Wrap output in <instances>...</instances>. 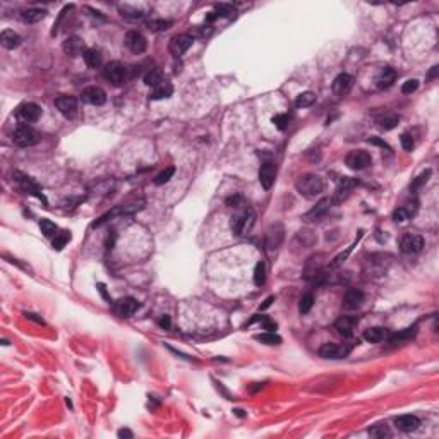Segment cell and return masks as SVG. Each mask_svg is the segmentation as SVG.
Returning a JSON list of instances; mask_svg holds the SVG:
<instances>
[{
  "instance_id": "cell-1",
  "label": "cell",
  "mask_w": 439,
  "mask_h": 439,
  "mask_svg": "<svg viewBox=\"0 0 439 439\" xmlns=\"http://www.w3.org/2000/svg\"><path fill=\"white\" fill-rule=\"evenodd\" d=\"M295 189L305 199H316L322 194L324 190V182L319 175L316 173H305V175H300L295 182Z\"/></svg>"
},
{
  "instance_id": "cell-2",
  "label": "cell",
  "mask_w": 439,
  "mask_h": 439,
  "mask_svg": "<svg viewBox=\"0 0 439 439\" xmlns=\"http://www.w3.org/2000/svg\"><path fill=\"white\" fill-rule=\"evenodd\" d=\"M254 223H256V213L252 211L251 208H247L246 211H242L240 215H237V216L232 218L230 228H232V232H234L235 235L244 237V235H247L252 230Z\"/></svg>"
},
{
  "instance_id": "cell-3",
  "label": "cell",
  "mask_w": 439,
  "mask_h": 439,
  "mask_svg": "<svg viewBox=\"0 0 439 439\" xmlns=\"http://www.w3.org/2000/svg\"><path fill=\"white\" fill-rule=\"evenodd\" d=\"M127 72H129V69H127L122 62L114 60V62H108V64L105 65L103 77L108 81V83L114 84V86H120V84H124L127 81Z\"/></svg>"
},
{
  "instance_id": "cell-4",
  "label": "cell",
  "mask_w": 439,
  "mask_h": 439,
  "mask_svg": "<svg viewBox=\"0 0 439 439\" xmlns=\"http://www.w3.org/2000/svg\"><path fill=\"white\" fill-rule=\"evenodd\" d=\"M12 143L19 147H29L38 143V134L29 126H17L12 134Z\"/></svg>"
},
{
  "instance_id": "cell-5",
  "label": "cell",
  "mask_w": 439,
  "mask_h": 439,
  "mask_svg": "<svg viewBox=\"0 0 439 439\" xmlns=\"http://www.w3.org/2000/svg\"><path fill=\"white\" fill-rule=\"evenodd\" d=\"M345 163H347V166L350 170H364L367 168L369 165L372 163V158L371 154L367 153V151L364 149H353L350 151V153L347 154V158H345Z\"/></svg>"
},
{
  "instance_id": "cell-6",
  "label": "cell",
  "mask_w": 439,
  "mask_h": 439,
  "mask_svg": "<svg viewBox=\"0 0 439 439\" xmlns=\"http://www.w3.org/2000/svg\"><path fill=\"white\" fill-rule=\"evenodd\" d=\"M143 204H145V201H134V203H126V204H120L117 206L115 209H112V211H108L107 215L100 216L98 220L93 223V227H100L102 223H105L108 218H112V216H117V215H132V213L139 211V209L143 208Z\"/></svg>"
},
{
  "instance_id": "cell-7",
  "label": "cell",
  "mask_w": 439,
  "mask_h": 439,
  "mask_svg": "<svg viewBox=\"0 0 439 439\" xmlns=\"http://www.w3.org/2000/svg\"><path fill=\"white\" fill-rule=\"evenodd\" d=\"M400 249L405 254H419L424 249V239L417 234H405L400 242Z\"/></svg>"
},
{
  "instance_id": "cell-8",
  "label": "cell",
  "mask_w": 439,
  "mask_h": 439,
  "mask_svg": "<svg viewBox=\"0 0 439 439\" xmlns=\"http://www.w3.org/2000/svg\"><path fill=\"white\" fill-rule=\"evenodd\" d=\"M192 43H194V38L190 36V34H178V36H173L172 40H170L168 50L173 57H180L192 46Z\"/></svg>"
},
{
  "instance_id": "cell-9",
  "label": "cell",
  "mask_w": 439,
  "mask_h": 439,
  "mask_svg": "<svg viewBox=\"0 0 439 439\" xmlns=\"http://www.w3.org/2000/svg\"><path fill=\"white\" fill-rule=\"evenodd\" d=\"M55 107L65 119H74L77 115V100L74 96H59V98H55Z\"/></svg>"
},
{
  "instance_id": "cell-10",
  "label": "cell",
  "mask_w": 439,
  "mask_h": 439,
  "mask_svg": "<svg viewBox=\"0 0 439 439\" xmlns=\"http://www.w3.org/2000/svg\"><path fill=\"white\" fill-rule=\"evenodd\" d=\"M81 100L88 105H93V107H102V105L107 102V93L98 86H89L86 89H83Z\"/></svg>"
},
{
  "instance_id": "cell-11",
  "label": "cell",
  "mask_w": 439,
  "mask_h": 439,
  "mask_svg": "<svg viewBox=\"0 0 439 439\" xmlns=\"http://www.w3.org/2000/svg\"><path fill=\"white\" fill-rule=\"evenodd\" d=\"M126 46L131 50L132 53L139 55V53H143L146 50L147 41H146V38L139 33V31H129V33L126 34Z\"/></svg>"
},
{
  "instance_id": "cell-12",
  "label": "cell",
  "mask_w": 439,
  "mask_h": 439,
  "mask_svg": "<svg viewBox=\"0 0 439 439\" xmlns=\"http://www.w3.org/2000/svg\"><path fill=\"white\" fill-rule=\"evenodd\" d=\"M275 178H277V166H275V163L271 161L263 163L261 168H259V182H261L263 189L270 190L273 187Z\"/></svg>"
},
{
  "instance_id": "cell-13",
  "label": "cell",
  "mask_w": 439,
  "mask_h": 439,
  "mask_svg": "<svg viewBox=\"0 0 439 439\" xmlns=\"http://www.w3.org/2000/svg\"><path fill=\"white\" fill-rule=\"evenodd\" d=\"M138 309H139L138 300H136V298H132V297H124V298H119L117 302H114L115 314H119V316H122V317L132 316V314H134Z\"/></svg>"
},
{
  "instance_id": "cell-14",
  "label": "cell",
  "mask_w": 439,
  "mask_h": 439,
  "mask_svg": "<svg viewBox=\"0 0 439 439\" xmlns=\"http://www.w3.org/2000/svg\"><path fill=\"white\" fill-rule=\"evenodd\" d=\"M350 352V347H343V345H336V343H324L319 348V355L324 357V359H343V357L348 355Z\"/></svg>"
},
{
  "instance_id": "cell-15",
  "label": "cell",
  "mask_w": 439,
  "mask_h": 439,
  "mask_svg": "<svg viewBox=\"0 0 439 439\" xmlns=\"http://www.w3.org/2000/svg\"><path fill=\"white\" fill-rule=\"evenodd\" d=\"M14 175H15V180H17L19 187L24 190V192L33 194V196H36V197H40V199H43V194H41L40 185H38L36 182L33 180V178L28 177V175H24V173H21V172H15Z\"/></svg>"
},
{
  "instance_id": "cell-16",
  "label": "cell",
  "mask_w": 439,
  "mask_h": 439,
  "mask_svg": "<svg viewBox=\"0 0 439 439\" xmlns=\"http://www.w3.org/2000/svg\"><path fill=\"white\" fill-rule=\"evenodd\" d=\"M62 50H64V53L69 57H79V55H84V52H86L84 41L81 40L79 36H69L67 40L62 43Z\"/></svg>"
},
{
  "instance_id": "cell-17",
  "label": "cell",
  "mask_w": 439,
  "mask_h": 439,
  "mask_svg": "<svg viewBox=\"0 0 439 439\" xmlns=\"http://www.w3.org/2000/svg\"><path fill=\"white\" fill-rule=\"evenodd\" d=\"M357 322H359V319L353 316H341L340 319L335 322V329L340 336L350 338L353 335V329H355Z\"/></svg>"
},
{
  "instance_id": "cell-18",
  "label": "cell",
  "mask_w": 439,
  "mask_h": 439,
  "mask_svg": "<svg viewBox=\"0 0 439 439\" xmlns=\"http://www.w3.org/2000/svg\"><path fill=\"white\" fill-rule=\"evenodd\" d=\"M333 88V93H336V95L343 96L347 95V93H350V89L353 88V77L350 76V74H338V76L335 77V81H333L331 84Z\"/></svg>"
},
{
  "instance_id": "cell-19",
  "label": "cell",
  "mask_w": 439,
  "mask_h": 439,
  "mask_svg": "<svg viewBox=\"0 0 439 439\" xmlns=\"http://www.w3.org/2000/svg\"><path fill=\"white\" fill-rule=\"evenodd\" d=\"M19 117L24 122H38L41 117V107L36 103H24L19 107Z\"/></svg>"
},
{
  "instance_id": "cell-20",
  "label": "cell",
  "mask_w": 439,
  "mask_h": 439,
  "mask_svg": "<svg viewBox=\"0 0 439 439\" xmlns=\"http://www.w3.org/2000/svg\"><path fill=\"white\" fill-rule=\"evenodd\" d=\"M364 293L357 289H348L343 295V307L347 310H355L362 305Z\"/></svg>"
},
{
  "instance_id": "cell-21",
  "label": "cell",
  "mask_w": 439,
  "mask_h": 439,
  "mask_svg": "<svg viewBox=\"0 0 439 439\" xmlns=\"http://www.w3.org/2000/svg\"><path fill=\"white\" fill-rule=\"evenodd\" d=\"M395 426L398 427L403 433H412V431H417L419 426H421V421L415 415H400V417L395 419Z\"/></svg>"
},
{
  "instance_id": "cell-22",
  "label": "cell",
  "mask_w": 439,
  "mask_h": 439,
  "mask_svg": "<svg viewBox=\"0 0 439 439\" xmlns=\"http://www.w3.org/2000/svg\"><path fill=\"white\" fill-rule=\"evenodd\" d=\"M283 240V228L282 225H275V227H271V230L268 232L266 235V247L270 251H277L280 247V244H282Z\"/></svg>"
},
{
  "instance_id": "cell-23",
  "label": "cell",
  "mask_w": 439,
  "mask_h": 439,
  "mask_svg": "<svg viewBox=\"0 0 439 439\" xmlns=\"http://www.w3.org/2000/svg\"><path fill=\"white\" fill-rule=\"evenodd\" d=\"M0 43H2L3 48L14 50L21 45V36L12 29H5V31H2V34H0Z\"/></svg>"
},
{
  "instance_id": "cell-24",
  "label": "cell",
  "mask_w": 439,
  "mask_h": 439,
  "mask_svg": "<svg viewBox=\"0 0 439 439\" xmlns=\"http://www.w3.org/2000/svg\"><path fill=\"white\" fill-rule=\"evenodd\" d=\"M331 204H333V199H329V197H324V199H321L319 203H317L312 209H310V211L304 216V218L305 220H316V218H319V216H322L329 208H331Z\"/></svg>"
},
{
  "instance_id": "cell-25",
  "label": "cell",
  "mask_w": 439,
  "mask_h": 439,
  "mask_svg": "<svg viewBox=\"0 0 439 439\" xmlns=\"http://www.w3.org/2000/svg\"><path fill=\"white\" fill-rule=\"evenodd\" d=\"M415 211H417V204L400 206V208H396L393 211V220L396 223H403V221H407L410 216H414Z\"/></svg>"
},
{
  "instance_id": "cell-26",
  "label": "cell",
  "mask_w": 439,
  "mask_h": 439,
  "mask_svg": "<svg viewBox=\"0 0 439 439\" xmlns=\"http://www.w3.org/2000/svg\"><path fill=\"white\" fill-rule=\"evenodd\" d=\"M172 95H173V88H172V84H170V83H163V84H160V86H156V88L151 89V93H149V100H154V102H156V100L170 98V96H172Z\"/></svg>"
},
{
  "instance_id": "cell-27",
  "label": "cell",
  "mask_w": 439,
  "mask_h": 439,
  "mask_svg": "<svg viewBox=\"0 0 439 439\" xmlns=\"http://www.w3.org/2000/svg\"><path fill=\"white\" fill-rule=\"evenodd\" d=\"M45 15H46V10H45V9H38V7H31V9L22 10L21 17H22V21L29 22V24H34V22H40L41 19H45Z\"/></svg>"
},
{
  "instance_id": "cell-28",
  "label": "cell",
  "mask_w": 439,
  "mask_h": 439,
  "mask_svg": "<svg viewBox=\"0 0 439 439\" xmlns=\"http://www.w3.org/2000/svg\"><path fill=\"white\" fill-rule=\"evenodd\" d=\"M386 336H388V329L381 328V326L369 328V329H366V333H364V338H366L369 343H379V341H383Z\"/></svg>"
},
{
  "instance_id": "cell-29",
  "label": "cell",
  "mask_w": 439,
  "mask_h": 439,
  "mask_svg": "<svg viewBox=\"0 0 439 439\" xmlns=\"http://www.w3.org/2000/svg\"><path fill=\"white\" fill-rule=\"evenodd\" d=\"M395 79H396L395 69L386 67V69H383V72L379 74V77L376 79V83H378V88L379 89H384V88H390L391 84L395 83Z\"/></svg>"
},
{
  "instance_id": "cell-30",
  "label": "cell",
  "mask_w": 439,
  "mask_h": 439,
  "mask_svg": "<svg viewBox=\"0 0 439 439\" xmlns=\"http://www.w3.org/2000/svg\"><path fill=\"white\" fill-rule=\"evenodd\" d=\"M145 84L146 86H151V88H156L160 86V84H163V71L158 67H153L149 69L146 74H145Z\"/></svg>"
},
{
  "instance_id": "cell-31",
  "label": "cell",
  "mask_w": 439,
  "mask_h": 439,
  "mask_svg": "<svg viewBox=\"0 0 439 439\" xmlns=\"http://www.w3.org/2000/svg\"><path fill=\"white\" fill-rule=\"evenodd\" d=\"M83 59H84V62H86L88 67L96 69V67H100V65H102V52H100V50H96V48H86Z\"/></svg>"
},
{
  "instance_id": "cell-32",
  "label": "cell",
  "mask_w": 439,
  "mask_h": 439,
  "mask_svg": "<svg viewBox=\"0 0 439 439\" xmlns=\"http://www.w3.org/2000/svg\"><path fill=\"white\" fill-rule=\"evenodd\" d=\"M119 10H120V15H122L124 19H127V21H138V19H141L143 15H145L141 9H136V7H131V5H120Z\"/></svg>"
},
{
  "instance_id": "cell-33",
  "label": "cell",
  "mask_w": 439,
  "mask_h": 439,
  "mask_svg": "<svg viewBox=\"0 0 439 439\" xmlns=\"http://www.w3.org/2000/svg\"><path fill=\"white\" fill-rule=\"evenodd\" d=\"M314 102H316V95H314L312 91H305V93H300V95L297 96V100H295V107L307 108V107H312Z\"/></svg>"
},
{
  "instance_id": "cell-34",
  "label": "cell",
  "mask_w": 439,
  "mask_h": 439,
  "mask_svg": "<svg viewBox=\"0 0 439 439\" xmlns=\"http://www.w3.org/2000/svg\"><path fill=\"white\" fill-rule=\"evenodd\" d=\"M415 333H417V328H415V326H412V328H407V329H403V331H400V333H396V335L391 336V338H390V343H393V345L402 343V341H405V340H410V338H414V336H415Z\"/></svg>"
},
{
  "instance_id": "cell-35",
  "label": "cell",
  "mask_w": 439,
  "mask_h": 439,
  "mask_svg": "<svg viewBox=\"0 0 439 439\" xmlns=\"http://www.w3.org/2000/svg\"><path fill=\"white\" fill-rule=\"evenodd\" d=\"M360 237H362V232H360V234H359V237H357V239H355V240H353V244H352V246H348V247H347V251H345V252H341V254H338V256H336V258H335V259H333V261H331V264H329V268H331V270H333V268H338V266H340V264H341V263H343V261H345V259H347V258H348V254H350V252H352V249H353V247H355V246H357V242H359V240H360Z\"/></svg>"
},
{
  "instance_id": "cell-36",
  "label": "cell",
  "mask_w": 439,
  "mask_h": 439,
  "mask_svg": "<svg viewBox=\"0 0 439 439\" xmlns=\"http://www.w3.org/2000/svg\"><path fill=\"white\" fill-rule=\"evenodd\" d=\"M256 340L261 341L264 345H280L282 343V338H280L275 331H266L261 333V335H256Z\"/></svg>"
},
{
  "instance_id": "cell-37",
  "label": "cell",
  "mask_w": 439,
  "mask_h": 439,
  "mask_svg": "<svg viewBox=\"0 0 439 439\" xmlns=\"http://www.w3.org/2000/svg\"><path fill=\"white\" fill-rule=\"evenodd\" d=\"M40 228H41V234H43L45 237H48V239L59 235V234H57V230H59V228H57V225L53 223V221L46 220V218L40 221Z\"/></svg>"
},
{
  "instance_id": "cell-38",
  "label": "cell",
  "mask_w": 439,
  "mask_h": 439,
  "mask_svg": "<svg viewBox=\"0 0 439 439\" xmlns=\"http://www.w3.org/2000/svg\"><path fill=\"white\" fill-rule=\"evenodd\" d=\"M254 283L258 287H263L266 283V266L263 261H259L254 268Z\"/></svg>"
},
{
  "instance_id": "cell-39",
  "label": "cell",
  "mask_w": 439,
  "mask_h": 439,
  "mask_svg": "<svg viewBox=\"0 0 439 439\" xmlns=\"http://www.w3.org/2000/svg\"><path fill=\"white\" fill-rule=\"evenodd\" d=\"M398 122H400V117H398V115H386V117H383V119H379V120H378L379 127H381V129H384V131H391V129H395L396 124H398Z\"/></svg>"
},
{
  "instance_id": "cell-40",
  "label": "cell",
  "mask_w": 439,
  "mask_h": 439,
  "mask_svg": "<svg viewBox=\"0 0 439 439\" xmlns=\"http://www.w3.org/2000/svg\"><path fill=\"white\" fill-rule=\"evenodd\" d=\"M172 24H173L172 21H165V19H154V21L147 22L146 26L151 31H166L168 28H172Z\"/></svg>"
},
{
  "instance_id": "cell-41",
  "label": "cell",
  "mask_w": 439,
  "mask_h": 439,
  "mask_svg": "<svg viewBox=\"0 0 439 439\" xmlns=\"http://www.w3.org/2000/svg\"><path fill=\"white\" fill-rule=\"evenodd\" d=\"M314 305V297L310 293H305L304 297L300 298V302H298V310H300V314H307L310 309H312Z\"/></svg>"
},
{
  "instance_id": "cell-42",
  "label": "cell",
  "mask_w": 439,
  "mask_h": 439,
  "mask_svg": "<svg viewBox=\"0 0 439 439\" xmlns=\"http://www.w3.org/2000/svg\"><path fill=\"white\" fill-rule=\"evenodd\" d=\"M173 173H175V168H173V166H168V168H165L161 173H158L156 178H154V184H156V185L166 184V182H168L170 178L173 177Z\"/></svg>"
},
{
  "instance_id": "cell-43",
  "label": "cell",
  "mask_w": 439,
  "mask_h": 439,
  "mask_svg": "<svg viewBox=\"0 0 439 439\" xmlns=\"http://www.w3.org/2000/svg\"><path fill=\"white\" fill-rule=\"evenodd\" d=\"M271 122H273L280 131H285L287 126H289V122H290V115L289 114H278L271 119Z\"/></svg>"
},
{
  "instance_id": "cell-44",
  "label": "cell",
  "mask_w": 439,
  "mask_h": 439,
  "mask_svg": "<svg viewBox=\"0 0 439 439\" xmlns=\"http://www.w3.org/2000/svg\"><path fill=\"white\" fill-rule=\"evenodd\" d=\"M369 434H371V438H386L390 436V431H388V427L384 424H378L372 429H369Z\"/></svg>"
},
{
  "instance_id": "cell-45",
  "label": "cell",
  "mask_w": 439,
  "mask_h": 439,
  "mask_svg": "<svg viewBox=\"0 0 439 439\" xmlns=\"http://www.w3.org/2000/svg\"><path fill=\"white\" fill-rule=\"evenodd\" d=\"M69 240H71V235H69L67 232H64V234H59V235L55 237V239H53V249H57V251L64 249V246L69 242Z\"/></svg>"
},
{
  "instance_id": "cell-46",
  "label": "cell",
  "mask_w": 439,
  "mask_h": 439,
  "mask_svg": "<svg viewBox=\"0 0 439 439\" xmlns=\"http://www.w3.org/2000/svg\"><path fill=\"white\" fill-rule=\"evenodd\" d=\"M216 10H218V15H225V17H234L235 15V9L232 5H227V3H216Z\"/></svg>"
},
{
  "instance_id": "cell-47",
  "label": "cell",
  "mask_w": 439,
  "mask_h": 439,
  "mask_svg": "<svg viewBox=\"0 0 439 439\" xmlns=\"http://www.w3.org/2000/svg\"><path fill=\"white\" fill-rule=\"evenodd\" d=\"M417 88H419V81L417 79H409V81H405V83H403L402 93H403V95H412L414 91H417Z\"/></svg>"
},
{
  "instance_id": "cell-48",
  "label": "cell",
  "mask_w": 439,
  "mask_h": 439,
  "mask_svg": "<svg viewBox=\"0 0 439 439\" xmlns=\"http://www.w3.org/2000/svg\"><path fill=\"white\" fill-rule=\"evenodd\" d=\"M400 141H402V147L405 151H412L414 149V146H415V143H414V138H412V136L409 134V132H405V134H402V138H400Z\"/></svg>"
},
{
  "instance_id": "cell-49",
  "label": "cell",
  "mask_w": 439,
  "mask_h": 439,
  "mask_svg": "<svg viewBox=\"0 0 439 439\" xmlns=\"http://www.w3.org/2000/svg\"><path fill=\"white\" fill-rule=\"evenodd\" d=\"M227 206H230V208H240V206H244V197L242 196H230L227 197Z\"/></svg>"
},
{
  "instance_id": "cell-50",
  "label": "cell",
  "mask_w": 439,
  "mask_h": 439,
  "mask_svg": "<svg viewBox=\"0 0 439 439\" xmlns=\"http://www.w3.org/2000/svg\"><path fill=\"white\" fill-rule=\"evenodd\" d=\"M429 175H431V170H426V172L422 173V175H419V177H417V180L414 182V187H419V185H422V184H424V182H427V178H429Z\"/></svg>"
},
{
  "instance_id": "cell-51",
  "label": "cell",
  "mask_w": 439,
  "mask_h": 439,
  "mask_svg": "<svg viewBox=\"0 0 439 439\" xmlns=\"http://www.w3.org/2000/svg\"><path fill=\"white\" fill-rule=\"evenodd\" d=\"M24 317H26V319H29V321L38 322V324H45L43 317H40L38 314H34V312H24Z\"/></svg>"
},
{
  "instance_id": "cell-52",
  "label": "cell",
  "mask_w": 439,
  "mask_h": 439,
  "mask_svg": "<svg viewBox=\"0 0 439 439\" xmlns=\"http://www.w3.org/2000/svg\"><path fill=\"white\" fill-rule=\"evenodd\" d=\"M263 326L266 331H275V329H277V322L270 321L268 317H263Z\"/></svg>"
},
{
  "instance_id": "cell-53",
  "label": "cell",
  "mask_w": 439,
  "mask_h": 439,
  "mask_svg": "<svg viewBox=\"0 0 439 439\" xmlns=\"http://www.w3.org/2000/svg\"><path fill=\"white\" fill-rule=\"evenodd\" d=\"M369 143H371V145H376V146H381V147H384V149H388V151L391 149V147L388 146L386 143L383 141V139H379V138H371V139H369Z\"/></svg>"
},
{
  "instance_id": "cell-54",
  "label": "cell",
  "mask_w": 439,
  "mask_h": 439,
  "mask_svg": "<svg viewBox=\"0 0 439 439\" xmlns=\"http://www.w3.org/2000/svg\"><path fill=\"white\" fill-rule=\"evenodd\" d=\"M160 326L163 329H170V326H172V321H170V316H163L160 319Z\"/></svg>"
},
{
  "instance_id": "cell-55",
  "label": "cell",
  "mask_w": 439,
  "mask_h": 439,
  "mask_svg": "<svg viewBox=\"0 0 439 439\" xmlns=\"http://www.w3.org/2000/svg\"><path fill=\"white\" fill-rule=\"evenodd\" d=\"M117 436H119V438H127V439H132V438H134V434H132L129 429H120L119 433H117Z\"/></svg>"
},
{
  "instance_id": "cell-56",
  "label": "cell",
  "mask_w": 439,
  "mask_h": 439,
  "mask_svg": "<svg viewBox=\"0 0 439 439\" xmlns=\"http://www.w3.org/2000/svg\"><path fill=\"white\" fill-rule=\"evenodd\" d=\"M273 300H275V297H273V295H271V297H268L266 300H264V304L261 305V310H264V309H268V307H270V305H271V302H273Z\"/></svg>"
},
{
  "instance_id": "cell-57",
  "label": "cell",
  "mask_w": 439,
  "mask_h": 439,
  "mask_svg": "<svg viewBox=\"0 0 439 439\" xmlns=\"http://www.w3.org/2000/svg\"><path fill=\"white\" fill-rule=\"evenodd\" d=\"M438 71H439V67H438V65H434V67L431 69V72H429V79H433V77H436Z\"/></svg>"
}]
</instances>
